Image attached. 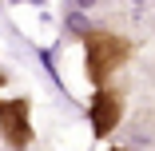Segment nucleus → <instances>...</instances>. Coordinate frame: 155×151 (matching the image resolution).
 I'll return each instance as SVG.
<instances>
[{
	"mask_svg": "<svg viewBox=\"0 0 155 151\" xmlns=\"http://www.w3.org/2000/svg\"><path fill=\"white\" fill-rule=\"evenodd\" d=\"M131 40L119 36V32H107V28H91L84 32V68H87V80L104 87L123 64L131 60Z\"/></svg>",
	"mask_w": 155,
	"mask_h": 151,
	"instance_id": "f257e3e1",
	"label": "nucleus"
},
{
	"mask_svg": "<svg viewBox=\"0 0 155 151\" xmlns=\"http://www.w3.org/2000/svg\"><path fill=\"white\" fill-rule=\"evenodd\" d=\"M0 135L12 151H24L32 143V103L24 96L16 100H0Z\"/></svg>",
	"mask_w": 155,
	"mask_h": 151,
	"instance_id": "f03ea898",
	"label": "nucleus"
},
{
	"mask_svg": "<svg viewBox=\"0 0 155 151\" xmlns=\"http://www.w3.org/2000/svg\"><path fill=\"white\" fill-rule=\"evenodd\" d=\"M87 119H91V131H96V139H107L119 119H123V92H115V87H96V96H91L87 103Z\"/></svg>",
	"mask_w": 155,
	"mask_h": 151,
	"instance_id": "7ed1b4c3",
	"label": "nucleus"
},
{
	"mask_svg": "<svg viewBox=\"0 0 155 151\" xmlns=\"http://www.w3.org/2000/svg\"><path fill=\"white\" fill-rule=\"evenodd\" d=\"M111 151H131V147H111Z\"/></svg>",
	"mask_w": 155,
	"mask_h": 151,
	"instance_id": "20e7f679",
	"label": "nucleus"
},
{
	"mask_svg": "<svg viewBox=\"0 0 155 151\" xmlns=\"http://www.w3.org/2000/svg\"><path fill=\"white\" fill-rule=\"evenodd\" d=\"M4 80H8V76H4V72H0V84H4Z\"/></svg>",
	"mask_w": 155,
	"mask_h": 151,
	"instance_id": "39448f33",
	"label": "nucleus"
}]
</instances>
